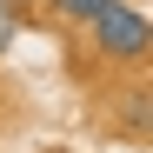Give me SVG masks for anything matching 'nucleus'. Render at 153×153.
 <instances>
[{"mask_svg":"<svg viewBox=\"0 0 153 153\" xmlns=\"http://www.w3.org/2000/svg\"><path fill=\"white\" fill-rule=\"evenodd\" d=\"M87 27H93V53H100V60H126V67L146 60V40H153V33H146V13L133 7V0H107Z\"/></svg>","mask_w":153,"mask_h":153,"instance_id":"obj_1","label":"nucleus"},{"mask_svg":"<svg viewBox=\"0 0 153 153\" xmlns=\"http://www.w3.org/2000/svg\"><path fill=\"white\" fill-rule=\"evenodd\" d=\"M47 7H53L60 20H80V27H87V20H93L100 7H107V0H47Z\"/></svg>","mask_w":153,"mask_h":153,"instance_id":"obj_2","label":"nucleus"},{"mask_svg":"<svg viewBox=\"0 0 153 153\" xmlns=\"http://www.w3.org/2000/svg\"><path fill=\"white\" fill-rule=\"evenodd\" d=\"M13 40H20V7H13V0H0V53H7Z\"/></svg>","mask_w":153,"mask_h":153,"instance_id":"obj_3","label":"nucleus"}]
</instances>
